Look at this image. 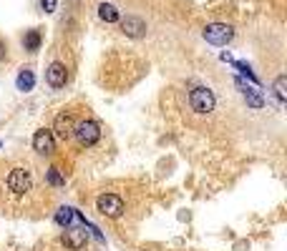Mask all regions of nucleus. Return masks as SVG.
Segmentation results:
<instances>
[{
    "instance_id": "1",
    "label": "nucleus",
    "mask_w": 287,
    "mask_h": 251,
    "mask_svg": "<svg viewBox=\"0 0 287 251\" xmlns=\"http://www.w3.org/2000/svg\"><path fill=\"white\" fill-rule=\"evenodd\" d=\"M46 193L41 191L38 173L28 161L0 163V211L26 213L36 211L43 203ZM48 201V198H46Z\"/></svg>"
},
{
    "instance_id": "2",
    "label": "nucleus",
    "mask_w": 287,
    "mask_h": 251,
    "mask_svg": "<svg viewBox=\"0 0 287 251\" xmlns=\"http://www.w3.org/2000/svg\"><path fill=\"white\" fill-rule=\"evenodd\" d=\"M96 211H98L103 218H108V221H121V218L128 216L131 201H128L121 191L108 188V191H101V193L96 196Z\"/></svg>"
},
{
    "instance_id": "3",
    "label": "nucleus",
    "mask_w": 287,
    "mask_h": 251,
    "mask_svg": "<svg viewBox=\"0 0 287 251\" xmlns=\"http://www.w3.org/2000/svg\"><path fill=\"white\" fill-rule=\"evenodd\" d=\"M101 141H103V126L96 118H78L76 121L71 143H76L81 151H91V148H98Z\"/></svg>"
},
{
    "instance_id": "4",
    "label": "nucleus",
    "mask_w": 287,
    "mask_h": 251,
    "mask_svg": "<svg viewBox=\"0 0 287 251\" xmlns=\"http://www.w3.org/2000/svg\"><path fill=\"white\" fill-rule=\"evenodd\" d=\"M204 41L207 43H212V46H227L229 41H232V28L229 26H224V23H209L207 28H204Z\"/></svg>"
},
{
    "instance_id": "5",
    "label": "nucleus",
    "mask_w": 287,
    "mask_h": 251,
    "mask_svg": "<svg viewBox=\"0 0 287 251\" xmlns=\"http://www.w3.org/2000/svg\"><path fill=\"white\" fill-rule=\"evenodd\" d=\"M76 116H73V111H61L58 116H56V123H53V131H56V136L61 138V141H66V143H71V136H73V126H76Z\"/></svg>"
},
{
    "instance_id": "6",
    "label": "nucleus",
    "mask_w": 287,
    "mask_h": 251,
    "mask_svg": "<svg viewBox=\"0 0 287 251\" xmlns=\"http://www.w3.org/2000/svg\"><path fill=\"white\" fill-rule=\"evenodd\" d=\"M33 151H38L41 156H53L56 153V141H53V133L48 128L36 131V136H33Z\"/></svg>"
},
{
    "instance_id": "7",
    "label": "nucleus",
    "mask_w": 287,
    "mask_h": 251,
    "mask_svg": "<svg viewBox=\"0 0 287 251\" xmlns=\"http://www.w3.org/2000/svg\"><path fill=\"white\" fill-rule=\"evenodd\" d=\"M46 81H48L51 88H63L66 81H68V71H66V66H63V63H51L48 71H46Z\"/></svg>"
},
{
    "instance_id": "8",
    "label": "nucleus",
    "mask_w": 287,
    "mask_h": 251,
    "mask_svg": "<svg viewBox=\"0 0 287 251\" xmlns=\"http://www.w3.org/2000/svg\"><path fill=\"white\" fill-rule=\"evenodd\" d=\"M61 243H63L66 248H71V251H83L86 243H88V238H86L83 231H78V228H68V231L61 236Z\"/></svg>"
},
{
    "instance_id": "9",
    "label": "nucleus",
    "mask_w": 287,
    "mask_h": 251,
    "mask_svg": "<svg viewBox=\"0 0 287 251\" xmlns=\"http://www.w3.org/2000/svg\"><path fill=\"white\" fill-rule=\"evenodd\" d=\"M121 28H123V33H126L128 38L147 36V23H144L141 18H136V16H126V18L121 21Z\"/></svg>"
},
{
    "instance_id": "10",
    "label": "nucleus",
    "mask_w": 287,
    "mask_h": 251,
    "mask_svg": "<svg viewBox=\"0 0 287 251\" xmlns=\"http://www.w3.org/2000/svg\"><path fill=\"white\" fill-rule=\"evenodd\" d=\"M98 16H101V21H106V23H116V21H118V11H116L113 6H108V3L98 6Z\"/></svg>"
},
{
    "instance_id": "11",
    "label": "nucleus",
    "mask_w": 287,
    "mask_h": 251,
    "mask_svg": "<svg viewBox=\"0 0 287 251\" xmlns=\"http://www.w3.org/2000/svg\"><path fill=\"white\" fill-rule=\"evenodd\" d=\"M23 46H26V51H38L41 48V33L38 31H28L23 36Z\"/></svg>"
},
{
    "instance_id": "12",
    "label": "nucleus",
    "mask_w": 287,
    "mask_h": 251,
    "mask_svg": "<svg viewBox=\"0 0 287 251\" xmlns=\"http://www.w3.org/2000/svg\"><path fill=\"white\" fill-rule=\"evenodd\" d=\"M33 83H36L33 73H31L28 68H23V71H21V76H18V91H31V88H33Z\"/></svg>"
},
{
    "instance_id": "13",
    "label": "nucleus",
    "mask_w": 287,
    "mask_h": 251,
    "mask_svg": "<svg viewBox=\"0 0 287 251\" xmlns=\"http://www.w3.org/2000/svg\"><path fill=\"white\" fill-rule=\"evenodd\" d=\"M41 8H43L46 13H53V11H56V0H41Z\"/></svg>"
},
{
    "instance_id": "14",
    "label": "nucleus",
    "mask_w": 287,
    "mask_h": 251,
    "mask_svg": "<svg viewBox=\"0 0 287 251\" xmlns=\"http://www.w3.org/2000/svg\"><path fill=\"white\" fill-rule=\"evenodd\" d=\"M6 58H8V43L0 38V61H6Z\"/></svg>"
}]
</instances>
